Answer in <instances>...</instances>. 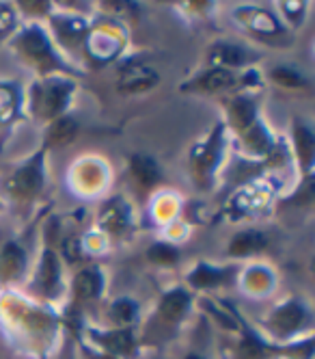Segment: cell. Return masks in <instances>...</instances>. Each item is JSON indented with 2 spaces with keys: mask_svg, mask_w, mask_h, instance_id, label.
<instances>
[{
  "mask_svg": "<svg viewBox=\"0 0 315 359\" xmlns=\"http://www.w3.org/2000/svg\"><path fill=\"white\" fill-rule=\"evenodd\" d=\"M311 323V314L307 310V305L300 299H290L276 305L270 312L266 327L270 331V336L279 340V344H287L294 340L298 333H302Z\"/></svg>",
  "mask_w": 315,
  "mask_h": 359,
  "instance_id": "cell-1",
  "label": "cell"
},
{
  "mask_svg": "<svg viewBox=\"0 0 315 359\" xmlns=\"http://www.w3.org/2000/svg\"><path fill=\"white\" fill-rule=\"evenodd\" d=\"M15 48L20 50V57H24L26 61L33 63L41 72H50V69H59L61 67L55 50H52L50 39L37 27L22 29L20 35H18ZM61 69H65V67H61Z\"/></svg>",
  "mask_w": 315,
  "mask_h": 359,
  "instance_id": "cell-2",
  "label": "cell"
},
{
  "mask_svg": "<svg viewBox=\"0 0 315 359\" xmlns=\"http://www.w3.org/2000/svg\"><path fill=\"white\" fill-rule=\"evenodd\" d=\"M74 91V85L59 79H48L43 85H35V111L37 115L41 113L43 119L55 121L57 117H61L69 104V95Z\"/></svg>",
  "mask_w": 315,
  "mask_h": 359,
  "instance_id": "cell-3",
  "label": "cell"
},
{
  "mask_svg": "<svg viewBox=\"0 0 315 359\" xmlns=\"http://www.w3.org/2000/svg\"><path fill=\"white\" fill-rule=\"evenodd\" d=\"M91 346L117 359H136L139 340L132 329H87Z\"/></svg>",
  "mask_w": 315,
  "mask_h": 359,
  "instance_id": "cell-4",
  "label": "cell"
},
{
  "mask_svg": "<svg viewBox=\"0 0 315 359\" xmlns=\"http://www.w3.org/2000/svg\"><path fill=\"white\" fill-rule=\"evenodd\" d=\"M43 187V154H37L31 161L15 169L9 182L11 195L18 199H33Z\"/></svg>",
  "mask_w": 315,
  "mask_h": 359,
  "instance_id": "cell-5",
  "label": "cell"
},
{
  "mask_svg": "<svg viewBox=\"0 0 315 359\" xmlns=\"http://www.w3.org/2000/svg\"><path fill=\"white\" fill-rule=\"evenodd\" d=\"M158 83H160V74H158L153 67L143 65V63H127L121 67L119 74V91L121 93H145L149 89H153Z\"/></svg>",
  "mask_w": 315,
  "mask_h": 359,
  "instance_id": "cell-6",
  "label": "cell"
},
{
  "mask_svg": "<svg viewBox=\"0 0 315 359\" xmlns=\"http://www.w3.org/2000/svg\"><path fill=\"white\" fill-rule=\"evenodd\" d=\"M238 76L235 72L220 69V67H209L203 74H199L197 79L188 85H183V91H203V93H227L238 85Z\"/></svg>",
  "mask_w": 315,
  "mask_h": 359,
  "instance_id": "cell-7",
  "label": "cell"
},
{
  "mask_svg": "<svg viewBox=\"0 0 315 359\" xmlns=\"http://www.w3.org/2000/svg\"><path fill=\"white\" fill-rule=\"evenodd\" d=\"M190 294L183 288H173L169 292L162 294L160 305H158V316L164 325L177 327L179 323H183V318L190 312Z\"/></svg>",
  "mask_w": 315,
  "mask_h": 359,
  "instance_id": "cell-8",
  "label": "cell"
},
{
  "mask_svg": "<svg viewBox=\"0 0 315 359\" xmlns=\"http://www.w3.org/2000/svg\"><path fill=\"white\" fill-rule=\"evenodd\" d=\"M37 288L48 299L57 297L59 294V288H61V262H59L57 251L50 249V247L43 249V255H41V260H39Z\"/></svg>",
  "mask_w": 315,
  "mask_h": 359,
  "instance_id": "cell-9",
  "label": "cell"
},
{
  "mask_svg": "<svg viewBox=\"0 0 315 359\" xmlns=\"http://www.w3.org/2000/svg\"><path fill=\"white\" fill-rule=\"evenodd\" d=\"M209 59H212V67L220 69H238L251 61V53L240 46V43H231V41H218L209 50Z\"/></svg>",
  "mask_w": 315,
  "mask_h": 359,
  "instance_id": "cell-10",
  "label": "cell"
},
{
  "mask_svg": "<svg viewBox=\"0 0 315 359\" xmlns=\"http://www.w3.org/2000/svg\"><path fill=\"white\" fill-rule=\"evenodd\" d=\"M104 290V273L99 266H87L74 277V297L78 303H89L99 299Z\"/></svg>",
  "mask_w": 315,
  "mask_h": 359,
  "instance_id": "cell-11",
  "label": "cell"
},
{
  "mask_svg": "<svg viewBox=\"0 0 315 359\" xmlns=\"http://www.w3.org/2000/svg\"><path fill=\"white\" fill-rule=\"evenodd\" d=\"M130 173L143 189H153L162 180V169L147 154H134L130 158Z\"/></svg>",
  "mask_w": 315,
  "mask_h": 359,
  "instance_id": "cell-12",
  "label": "cell"
},
{
  "mask_svg": "<svg viewBox=\"0 0 315 359\" xmlns=\"http://www.w3.org/2000/svg\"><path fill=\"white\" fill-rule=\"evenodd\" d=\"M266 243H268V238L264 232H259V229H244V232H238L231 238L227 253L233 255V258H244V255L259 253L266 247Z\"/></svg>",
  "mask_w": 315,
  "mask_h": 359,
  "instance_id": "cell-13",
  "label": "cell"
},
{
  "mask_svg": "<svg viewBox=\"0 0 315 359\" xmlns=\"http://www.w3.org/2000/svg\"><path fill=\"white\" fill-rule=\"evenodd\" d=\"M78 135L76 119L61 115L55 121H50V128L46 130V147H67Z\"/></svg>",
  "mask_w": 315,
  "mask_h": 359,
  "instance_id": "cell-14",
  "label": "cell"
},
{
  "mask_svg": "<svg viewBox=\"0 0 315 359\" xmlns=\"http://www.w3.org/2000/svg\"><path fill=\"white\" fill-rule=\"evenodd\" d=\"M139 303L127 297H119L108 305V318L115 329H132L139 320Z\"/></svg>",
  "mask_w": 315,
  "mask_h": 359,
  "instance_id": "cell-15",
  "label": "cell"
},
{
  "mask_svg": "<svg viewBox=\"0 0 315 359\" xmlns=\"http://www.w3.org/2000/svg\"><path fill=\"white\" fill-rule=\"evenodd\" d=\"M229 277V271L227 269H220V266H212V264H197V269L188 275V284L197 290H205V288H216L220 286L223 281Z\"/></svg>",
  "mask_w": 315,
  "mask_h": 359,
  "instance_id": "cell-16",
  "label": "cell"
},
{
  "mask_svg": "<svg viewBox=\"0 0 315 359\" xmlns=\"http://www.w3.org/2000/svg\"><path fill=\"white\" fill-rule=\"evenodd\" d=\"M24 264H26V255L18 243H7L3 249H0V277L3 279L18 277L22 273Z\"/></svg>",
  "mask_w": 315,
  "mask_h": 359,
  "instance_id": "cell-17",
  "label": "cell"
},
{
  "mask_svg": "<svg viewBox=\"0 0 315 359\" xmlns=\"http://www.w3.org/2000/svg\"><path fill=\"white\" fill-rule=\"evenodd\" d=\"M294 143H296V151H298V161L302 163L304 173H311V163H313V133L311 128L304 121H296L294 123Z\"/></svg>",
  "mask_w": 315,
  "mask_h": 359,
  "instance_id": "cell-18",
  "label": "cell"
},
{
  "mask_svg": "<svg viewBox=\"0 0 315 359\" xmlns=\"http://www.w3.org/2000/svg\"><path fill=\"white\" fill-rule=\"evenodd\" d=\"M229 113H231L235 126H240L242 130H248V128L255 123V113H257V109H255V102H253L251 97L240 95V97H233V100L229 102Z\"/></svg>",
  "mask_w": 315,
  "mask_h": 359,
  "instance_id": "cell-19",
  "label": "cell"
},
{
  "mask_svg": "<svg viewBox=\"0 0 315 359\" xmlns=\"http://www.w3.org/2000/svg\"><path fill=\"white\" fill-rule=\"evenodd\" d=\"M147 260L155 266H173L179 262V247L171 243H153L147 249Z\"/></svg>",
  "mask_w": 315,
  "mask_h": 359,
  "instance_id": "cell-20",
  "label": "cell"
},
{
  "mask_svg": "<svg viewBox=\"0 0 315 359\" xmlns=\"http://www.w3.org/2000/svg\"><path fill=\"white\" fill-rule=\"evenodd\" d=\"M270 81L283 89H307L309 87V81L304 76L292 67H274L270 72Z\"/></svg>",
  "mask_w": 315,
  "mask_h": 359,
  "instance_id": "cell-21",
  "label": "cell"
},
{
  "mask_svg": "<svg viewBox=\"0 0 315 359\" xmlns=\"http://www.w3.org/2000/svg\"><path fill=\"white\" fill-rule=\"evenodd\" d=\"M63 255L67 258V262H80L83 260V245L78 238H67L63 243Z\"/></svg>",
  "mask_w": 315,
  "mask_h": 359,
  "instance_id": "cell-22",
  "label": "cell"
},
{
  "mask_svg": "<svg viewBox=\"0 0 315 359\" xmlns=\"http://www.w3.org/2000/svg\"><path fill=\"white\" fill-rule=\"evenodd\" d=\"M83 353H85V359H117V357H113L108 353H102V351H97L93 346H87V344H83Z\"/></svg>",
  "mask_w": 315,
  "mask_h": 359,
  "instance_id": "cell-23",
  "label": "cell"
},
{
  "mask_svg": "<svg viewBox=\"0 0 315 359\" xmlns=\"http://www.w3.org/2000/svg\"><path fill=\"white\" fill-rule=\"evenodd\" d=\"M183 359H205V357H203L201 353H188V355L183 357Z\"/></svg>",
  "mask_w": 315,
  "mask_h": 359,
  "instance_id": "cell-24",
  "label": "cell"
}]
</instances>
